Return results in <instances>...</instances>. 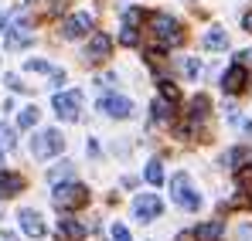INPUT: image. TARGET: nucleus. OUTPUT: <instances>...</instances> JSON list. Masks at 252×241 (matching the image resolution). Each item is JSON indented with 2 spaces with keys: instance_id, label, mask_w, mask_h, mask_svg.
I'll list each match as a JSON object with an SVG mask.
<instances>
[{
  "instance_id": "f257e3e1",
  "label": "nucleus",
  "mask_w": 252,
  "mask_h": 241,
  "mask_svg": "<svg viewBox=\"0 0 252 241\" xmlns=\"http://www.w3.org/2000/svg\"><path fill=\"white\" fill-rule=\"evenodd\" d=\"M170 197H174L177 207H184V211H198L201 207V194L194 190V184H191V177L184 170L170 177Z\"/></svg>"
},
{
  "instance_id": "f03ea898",
  "label": "nucleus",
  "mask_w": 252,
  "mask_h": 241,
  "mask_svg": "<svg viewBox=\"0 0 252 241\" xmlns=\"http://www.w3.org/2000/svg\"><path fill=\"white\" fill-rule=\"evenodd\" d=\"M55 207L58 211H79L89 204V187L82 184H75V180H68V184H55Z\"/></svg>"
},
{
  "instance_id": "7ed1b4c3",
  "label": "nucleus",
  "mask_w": 252,
  "mask_h": 241,
  "mask_svg": "<svg viewBox=\"0 0 252 241\" xmlns=\"http://www.w3.org/2000/svg\"><path fill=\"white\" fill-rule=\"evenodd\" d=\"M62 150H65V136H62L58 129H41V133H34V139H31L34 160H51V157H58Z\"/></svg>"
},
{
  "instance_id": "20e7f679",
  "label": "nucleus",
  "mask_w": 252,
  "mask_h": 241,
  "mask_svg": "<svg viewBox=\"0 0 252 241\" xmlns=\"http://www.w3.org/2000/svg\"><path fill=\"white\" fill-rule=\"evenodd\" d=\"M150 27H154V38L160 41V48H177V44L184 41V31H181V24H177L170 14H154Z\"/></svg>"
},
{
  "instance_id": "39448f33",
  "label": "nucleus",
  "mask_w": 252,
  "mask_h": 241,
  "mask_svg": "<svg viewBox=\"0 0 252 241\" xmlns=\"http://www.w3.org/2000/svg\"><path fill=\"white\" fill-rule=\"evenodd\" d=\"M51 109H55V116H58V119L75 122V119H79V112H82V92H79V88L58 92V95L51 99Z\"/></svg>"
},
{
  "instance_id": "423d86ee",
  "label": "nucleus",
  "mask_w": 252,
  "mask_h": 241,
  "mask_svg": "<svg viewBox=\"0 0 252 241\" xmlns=\"http://www.w3.org/2000/svg\"><path fill=\"white\" fill-rule=\"evenodd\" d=\"M160 214H164V201H160L157 194H136V201H133V217H136V221L150 224V221H157Z\"/></svg>"
},
{
  "instance_id": "0eeeda50",
  "label": "nucleus",
  "mask_w": 252,
  "mask_h": 241,
  "mask_svg": "<svg viewBox=\"0 0 252 241\" xmlns=\"http://www.w3.org/2000/svg\"><path fill=\"white\" fill-rule=\"evenodd\" d=\"M89 31H92V14H85V10L72 14V17H65V24H62V38H68V41L85 38Z\"/></svg>"
},
{
  "instance_id": "6e6552de",
  "label": "nucleus",
  "mask_w": 252,
  "mask_h": 241,
  "mask_svg": "<svg viewBox=\"0 0 252 241\" xmlns=\"http://www.w3.org/2000/svg\"><path fill=\"white\" fill-rule=\"evenodd\" d=\"M99 112H106L109 119H126V116H133V102L126 95H106V99H99Z\"/></svg>"
},
{
  "instance_id": "1a4fd4ad",
  "label": "nucleus",
  "mask_w": 252,
  "mask_h": 241,
  "mask_svg": "<svg viewBox=\"0 0 252 241\" xmlns=\"http://www.w3.org/2000/svg\"><path fill=\"white\" fill-rule=\"evenodd\" d=\"M17 221H21V231H24L28 238H44V221H41V214H38L34 207H21Z\"/></svg>"
},
{
  "instance_id": "9d476101",
  "label": "nucleus",
  "mask_w": 252,
  "mask_h": 241,
  "mask_svg": "<svg viewBox=\"0 0 252 241\" xmlns=\"http://www.w3.org/2000/svg\"><path fill=\"white\" fill-rule=\"evenodd\" d=\"M109 51H113V38L95 31L89 38V48H85V61H102V58H109Z\"/></svg>"
},
{
  "instance_id": "9b49d317",
  "label": "nucleus",
  "mask_w": 252,
  "mask_h": 241,
  "mask_svg": "<svg viewBox=\"0 0 252 241\" xmlns=\"http://www.w3.org/2000/svg\"><path fill=\"white\" fill-rule=\"evenodd\" d=\"M246 81H249V68L235 61V65L221 75V88H225L228 95H235V92H242V88H246Z\"/></svg>"
},
{
  "instance_id": "f8f14e48",
  "label": "nucleus",
  "mask_w": 252,
  "mask_h": 241,
  "mask_svg": "<svg viewBox=\"0 0 252 241\" xmlns=\"http://www.w3.org/2000/svg\"><path fill=\"white\" fill-rule=\"evenodd\" d=\"M31 41H34V31H31V24H28V21H21V24H14V27L7 31V51L28 48Z\"/></svg>"
},
{
  "instance_id": "ddd939ff",
  "label": "nucleus",
  "mask_w": 252,
  "mask_h": 241,
  "mask_svg": "<svg viewBox=\"0 0 252 241\" xmlns=\"http://www.w3.org/2000/svg\"><path fill=\"white\" fill-rule=\"evenodd\" d=\"M85 238V224L75 217H62L58 221V241H82Z\"/></svg>"
},
{
  "instance_id": "4468645a",
  "label": "nucleus",
  "mask_w": 252,
  "mask_h": 241,
  "mask_svg": "<svg viewBox=\"0 0 252 241\" xmlns=\"http://www.w3.org/2000/svg\"><path fill=\"white\" fill-rule=\"evenodd\" d=\"M221 235H225V221H205V224L194 228L198 241H221Z\"/></svg>"
},
{
  "instance_id": "2eb2a0df",
  "label": "nucleus",
  "mask_w": 252,
  "mask_h": 241,
  "mask_svg": "<svg viewBox=\"0 0 252 241\" xmlns=\"http://www.w3.org/2000/svg\"><path fill=\"white\" fill-rule=\"evenodd\" d=\"M21 190H24V177L0 170V194H21Z\"/></svg>"
},
{
  "instance_id": "dca6fc26",
  "label": "nucleus",
  "mask_w": 252,
  "mask_h": 241,
  "mask_svg": "<svg viewBox=\"0 0 252 241\" xmlns=\"http://www.w3.org/2000/svg\"><path fill=\"white\" fill-rule=\"evenodd\" d=\"M72 177H75V166L68 160H62L58 166L48 170V184H51V187H55V184H65V180H72Z\"/></svg>"
},
{
  "instance_id": "f3484780",
  "label": "nucleus",
  "mask_w": 252,
  "mask_h": 241,
  "mask_svg": "<svg viewBox=\"0 0 252 241\" xmlns=\"http://www.w3.org/2000/svg\"><path fill=\"white\" fill-rule=\"evenodd\" d=\"M228 166L239 173V170H246V166H252V150L249 146H235L232 153H228Z\"/></svg>"
},
{
  "instance_id": "a211bd4d",
  "label": "nucleus",
  "mask_w": 252,
  "mask_h": 241,
  "mask_svg": "<svg viewBox=\"0 0 252 241\" xmlns=\"http://www.w3.org/2000/svg\"><path fill=\"white\" fill-rule=\"evenodd\" d=\"M201 44H205L208 51H225V48H228V34H225L221 27H211L208 34L201 38Z\"/></svg>"
},
{
  "instance_id": "6ab92c4d",
  "label": "nucleus",
  "mask_w": 252,
  "mask_h": 241,
  "mask_svg": "<svg viewBox=\"0 0 252 241\" xmlns=\"http://www.w3.org/2000/svg\"><path fill=\"white\" fill-rule=\"evenodd\" d=\"M150 112H154V122H170L174 119V102H167V99H154Z\"/></svg>"
},
{
  "instance_id": "aec40b11",
  "label": "nucleus",
  "mask_w": 252,
  "mask_h": 241,
  "mask_svg": "<svg viewBox=\"0 0 252 241\" xmlns=\"http://www.w3.org/2000/svg\"><path fill=\"white\" fill-rule=\"evenodd\" d=\"M143 177H147L150 187H160V184H164V163L150 160V163H147V170H143Z\"/></svg>"
},
{
  "instance_id": "412c9836",
  "label": "nucleus",
  "mask_w": 252,
  "mask_h": 241,
  "mask_svg": "<svg viewBox=\"0 0 252 241\" xmlns=\"http://www.w3.org/2000/svg\"><path fill=\"white\" fill-rule=\"evenodd\" d=\"M38 119H41V109H38V106H28V109H21L17 126H21V129H34V126H38Z\"/></svg>"
},
{
  "instance_id": "4be33fe9",
  "label": "nucleus",
  "mask_w": 252,
  "mask_h": 241,
  "mask_svg": "<svg viewBox=\"0 0 252 241\" xmlns=\"http://www.w3.org/2000/svg\"><path fill=\"white\" fill-rule=\"evenodd\" d=\"M188 116H191V122H201L205 116H208V99H205V95L191 99V112H188Z\"/></svg>"
},
{
  "instance_id": "5701e85b",
  "label": "nucleus",
  "mask_w": 252,
  "mask_h": 241,
  "mask_svg": "<svg viewBox=\"0 0 252 241\" xmlns=\"http://www.w3.org/2000/svg\"><path fill=\"white\" fill-rule=\"evenodd\" d=\"M24 72H41V75H55L58 68H55V65H48V61H41V58H31V61H24Z\"/></svg>"
},
{
  "instance_id": "b1692460",
  "label": "nucleus",
  "mask_w": 252,
  "mask_h": 241,
  "mask_svg": "<svg viewBox=\"0 0 252 241\" xmlns=\"http://www.w3.org/2000/svg\"><path fill=\"white\" fill-rule=\"evenodd\" d=\"M120 44H126V48H136V44H140V34H136V27H133V24H123Z\"/></svg>"
},
{
  "instance_id": "393cba45",
  "label": "nucleus",
  "mask_w": 252,
  "mask_h": 241,
  "mask_svg": "<svg viewBox=\"0 0 252 241\" xmlns=\"http://www.w3.org/2000/svg\"><path fill=\"white\" fill-rule=\"evenodd\" d=\"M160 99H167V102H177V99H181V92L174 88V81L160 79Z\"/></svg>"
},
{
  "instance_id": "a878e982",
  "label": "nucleus",
  "mask_w": 252,
  "mask_h": 241,
  "mask_svg": "<svg viewBox=\"0 0 252 241\" xmlns=\"http://www.w3.org/2000/svg\"><path fill=\"white\" fill-rule=\"evenodd\" d=\"M0 146H3V150H14V146H17L14 129H10V126H0Z\"/></svg>"
},
{
  "instance_id": "bb28decb",
  "label": "nucleus",
  "mask_w": 252,
  "mask_h": 241,
  "mask_svg": "<svg viewBox=\"0 0 252 241\" xmlns=\"http://www.w3.org/2000/svg\"><path fill=\"white\" fill-rule=\"evenodd\" d=\"M184 75H188V79H198V75H201V61H198V58H184Z\"/></svg>"
},
{
  "instance_id": "cd10ccee",
  "label": "nucleus",
  "mask_w": 252,
  "mask_h": 241,
  "mask_svg": "<svg viewBox=\"0 0 252 241\" xmlns=\"http://www.w3.org/2000/svg\"><path fill=\"white\" fill-rule=\"evenodd\" d=\"M126 24H133V27H136V24H140V21H143V10H136V7H129V10H126V17H123Z\"/></svg>"
},
{
  "instance_id": "c85d7f7f",
  "label": "nucleus",
  "mask_w": 252,
  "mask_h": 241,
  "mask_svg": "<svg viewBox=\"0 0 252 241\" xmlns=\"http://www.w3.org/2000/svg\"><path fill=\"white\" fill-rule=\"evenodd\" d=\"M235 241H252V224H239V231H235Z\"/></svg>"
},
{
  "instance_id": "c756f323",
  "label": "nucleus",
  "mask_w": 252,
  "mask_h": 241,
  "mask_svg": "<svg viewBox=\"0 0 252 241\" xmlns=\"http://www.w3.org/2000/svg\"><path fill=\"white\" fill-rule=\"evenodd\" d=\"M113 241H129V231H126V224H113Z\"/></svg>"
},
{
  "instance_id": "7c9ffc66",
  "label": "nucleus",
  "mask_w": 252,
  "mask_h": 241,
  "mask_svg": "<svg viewBox=\"0 0 252 241\" xmlns=\"http://www.w3.org/2000/svg\"><path fill=\"white\" fill-rule=\"evenodd\" d=\"M232 122H235V126H239L246 136H252V119H239V116H232Z\"/></svg>"
},
{
  "instance_id": "2f4dec72",
  "label": "nucleus",
  "mask_w": 252,
  "mask_h": 241,
  "mask_svg": "<svg viewBox=\"0 0 252 241\" xmlns=\"http://www.w3.org/2000/svg\"><path fill=\"white\" fill-rule=\"evenodd\" d=\"M7 85H10V88H14V92H24V88H28V85H21V79H17V75H7Z\"/></svg>"
},
{
  "instance_id": "473e14b6",
  "label": "nucleus",
  "mask_w": 252,
  "mask_h": 241,
  "mask_svg": "<svg viewBox=\"0 0 252 241\" xmlns=\"http://www.w3.org/2000/svg\"><path fill=\"white\" fill-rule=\"evenodd\" d=\"M85 150H89V157H99V143H95V139H89V146H85Z\"/></svg>"
},
{
  "instance_id": "72a5a7b5",
  "label": "nucleus",
  "mask_w": 252,
  "mask_h": 241,
  "mask_svg": "<svg viewBox=\"0 0 252 241\" xmlns=\"http://www.w3.org/2000/svg\"><path fill=\"white\" fill-rule=\"evenodd\" d=\"M252 61V51H239V65H249Z\"/></svg>"
},
{
  "instance_id": "f704fd0d",
  "label": "nucleus",
  "mask_w": 252,
  "mask_h": 241,
  "mask_svg": "<svg viewBox=\"0 0 252 241\" xmlns=\"http://www.w3.org/2000/svg\"><path fill=\"white\" fill-rule=\"evenodd\" d=\"M242 27H246V31H249V34H252V10H249V14H246V17H242Z\"/></svg>"
},
{
  "instance_id": "c9c22d12",
  "label": "nucleus",
  "mask_w": 252,
  "mask_h": 241,
  "mask_svg": "<svg viewBox=\"0 0 252 241\" xmlns=\"http://www.w3.org/2000/svg\"><path fill=\"white\" fill-rule=\"evenodd\" d=\"M3 24H7V14H0V34H3Z\"/></svg>"
},
{
  "instance_id": "e433bc0d",
  "label": "nucleus",
  "mask_w": 252,
  "mask_h": 241,
  "mask_svg": "<svg viewBox=\"0 0 252 241\" xmlns=\"http://www.w3.org/2000/svg\"><path fill=\"white\" fill-rule=\"evenodd\" d=\"M0 163H3V146H0Z\"/></svg>"
},
{
  "instance_id": "4c0bfd02",
  "label": "nucleus",
  "mask_w": 252,
  "mask_h": 241,
  "mask_svg": "<svg viewBox=\"0 0 252 241\" xmlns=\"http://www.w3.org/2000/svg\"><path fill=\"white\" fill-rule=\"evenodd\" d=\"M24 3H34V0H24Z\"/></svg>"
},
{
  "instance_id": "58836bf2",
  "label": "nucleus",
  "mask_w": 252,
  "mask_h": 241,
  "mask_svg": "<svg viewBox=\"0 0 252 241\" xmlns=\"http://www.w3.org/2000/svg\"><path fill=\"white\" fill-rule=\"evenodd\" d=\"M0 197H3V194H0Z\"/></svg>"
}]
</instances>
